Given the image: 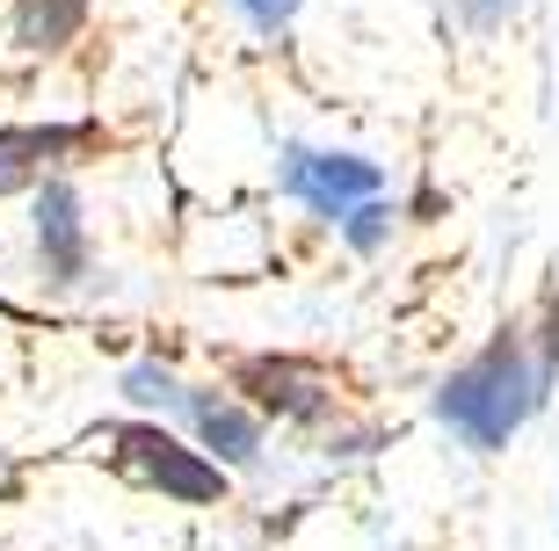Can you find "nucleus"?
Returning <instances> with one entry per match:
<instances>
[{
  "label": "nucleus",
  "mask_w": 559,
  "mask_h": 551,
  "mask_svg": "<svg viewBox=\"0 0 559 551\" xmlns=\"http://www.w3.org/2000/svg\"><path fill=\"white\" fill-rule=\"evenodd\" d=\"M87 22V0H15V37L29 51H59Z\"/></svg>",
  "instance_id": "obj_8"
},
{
  "label": "nucleus",
  "mask_w": 559,
  "mask_h": 551,
  "mask_svg": "<svg viewBox=\"0 0 559 551\" xmlns=\"http://www.w3.org/2000/svg\"><path fill=\"white\" fill-rule=\"evenodd\" d=\"M189 414H197V429H204V443L226 457V465H254V450H262V435H254V421L233 399H197L189 392Z\"/></svg>",
  "instance_id": "obj_6"
},
{
  "label": "nucleus",
  "mask_w": 559,
  "mask_h": 551,
  "mask_svg": "<svg viewBox=\"0 0 559 551\" xmlns=\"http://www.w3.org/2000/svg\"><path fill=\"white\" fill-rule=\"evenodd\" d=\"M342 232H349V247H364V254H371V247L385 240V232H393V211L364 196V204H349V211H342Z\"/></svg>",
  "instance_id": "obj_10"
},
{
  "label": "nucleus",
  "mask_w": 559,
  "mask_h": 551,
  "mask_svg": "<svg viewBox=\"0 0 559 551\" xmlns=\"http://www.w3.org/2000/svg\"><path fill=\"white\" fill-rule=\"evenodd\" d=\"M545 378H552V348L523 356L516 334H501L487 356H473L451 385L436 392V414H443L473 450H501L531 421V407L545 399Z\"/></svg>",
  "instance_id": "obj_1"
},
{
  "label": "nucleus",
  "mask_w": 559,
  "mask_h": 551,
  "mask_svg": "<svg viewBox=\"0 0 559 551\" xmlns=\"http://www.w3.org/2000/svg\"><path fill=\"white\" fill-rule=\"evenodd\" d=\"M240 8H248L254 29H284V22L298 15V0H240Z\"/></svg>",
  "instance_id": "obj_11"
},
{
  "label": "nucleus",
  "mask_w": 559,
  "mask_h": 551,
  "mask_svg": "<svg viewBox=\"0 0 559 551\" xmlns=\"http://www.w3.org/2000/svg\"><path fill=\"white\" fill-rule=\"evenodd\" d=\"M37 247H44V268H51V284H73V276L87 268L81 204H73V189H66V182H44V196H37Z\"/></svg>",
  "instance_id": "obj_5"
},
{
  "label": "nucleus",
  "mask_w": 559,
  "mask_h": 551,
  "mask_svg": "<svg viewBox=\"0 0 559 551\" xmlns=\"http://www.w3.org/2000/svg\"><path fill=\"white\" fill-rule=\"evenodd\" d=\"M117 450H124L131 479H153V487H167L175 501H211V493H218V471H211L197 450H182L175 435H160V429H124Z\"/></svg>",
  "instance_id": "obj_3"
},
{
  "label": "nucleus",
  "mask_w": 559,
  "mask_h": 551,
  "mask_svg": "<svg viewBox=\"0 0 559 551\" xmlns=\"http://www.w3.org/2000/svg\"><path fill=\"white\" fill-rule=\"evenodd\" d=\"M124 392L131 399H139V407H167V414H189V392L175 385V378H167V370H153V363H139L124 378Z\"/></svg>",
  "instance_id": "obj_9"
},
{
  "label": "nucleus",
  "mask_w": 559,
  "mask_h": 551,
  "mask_svg": "<svg viewBox=\"0 0 559 551\" xmlns=\"http://www.w3.org/2000/svg\"><path fill=\"white\" fill-rule=\"evenodd\" d=\"M73 139H81V131H0V196L22 189V182H37L44 160L66 153Z\"/></svg>",
  "instance_id": "obj_7"
},
{
  "label": "nucleus",
  "mask_w": 559,
  "mask_h": 551,
  "mask_svg": "<svg viewBox=\"0 0 559 551\" xmlns=\"http://www.w3.org/2000/svg\"><path fill=\"white\" fill-rule=\"evenodd\" d=\"M284 189L306 196L320 218H342L349 204L378 196V167L356 160V153H306V145H290L284 153Z\"/></svg>",
  "instance_id": "obj_2"
},
{
  "label": "nucleus",
  "mask_w": 559,
  "mask_h": 551,
  "mask_svg": "<svg viewBox=\"0 0 559 551\" xmlns=\"http://www.w3.org/2000/svg\"><path fill=\"white\" fill-rule=\"evenodd\" d=\"M240 385H248L270 414H290V421H320V414L334 407L328 378L306 370V363H248V370H240Z\"/></svg>",
  "instance_id": "obj_4"
}]
</instances>
